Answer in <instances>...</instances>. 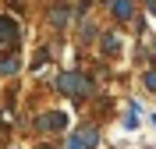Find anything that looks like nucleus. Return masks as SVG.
<instances>
[{
    "label": "nucleus",
    "mask_w": 156,
    "mask_h": 149,
    "mask_svg": "<svg viewBox=\"0 0 156 149\" xmlns=\"http://www.w3.org/2000/svg\"><path fill=\"white\" fill-rule=\"evenodd\" d=\"M57 89L64 92V96H71V99H85V96H92V82H89L82 71H64L57 78Z\"/></svg>",
    "instance_id": "f257e3e1"
},
{
    "label": "nucleus",
    "mask_w": 156,
    "mask_h": 149,
    "mask_svg": "<svg viewBox=\"0 0 156 149\" xmlns=\"http://www.w3.org/2000/svg\"><path fill=\"white\" fill-rule=\"evenodd\" d=\"M96 142H99L96 124H82L75 135H68V149H96Z\"/></svg>",
    "instance_id": "f03ea898"
},
{
    "label": "nucleus",
    "mask_w": 156,
    "mask_h": 149,
    "mask_svg": "<svg viewBox=\"0 0 156 149\" xmlns=\"http://www.w3.org/2000/svg\"><path fill=\"white\" fill-rule=\"evenodd\" d=\"M39 128H50V131H64V128H68V117H64L60 110H50V114H43V117H39Z\"/></svg>",
    "instance_id": "7ed1b4c3"
},
{
    "label": "nucleus",
    "mask_w": 156,
    "mask_h": 149,
    "mask_svg": "<svg viewBox=\"0 0 156 149\" xmlns=\"http://www.w3.org/2000/svg\"><path fill=\"white\" fill-rule=\"evenodd\" d=\"M11 39H18V25L0 14V43H11Z\"/></svg>",
    "instance_id": "20e7f679"
},
{
    "label": "nucleus",
    "mask_w": 156,
    "mask_h": 149,
    "mask_svg": "<svg viewBox=\"0 0 156 149\" xmlns=\"http://www.w3.org/2000/svg\"><path fill=\"white\" fill-rule=\"evenodd\" d=\"M114 14H117L121 21L131 18V14H135V4H131V0H114Z\"/></svg>",
    "instance_id": "39448f33"
},
{
    "label": "nucleus",
    "mask_w": 156,
    "mask_h": 149,
    "mask_svg": "<svg viewBox=\"0 0 156 149\" xmlns=\"http://www.w3.org/2000/svg\"><path fill=\"white\" fill-rule=\"evenodd\" d=\"M14 71H18V57H14V53H7V57L0 60V75H14Z\"/></svg>",
    "instance_id": "423d86ee"
},
{
    "label": "nucleus",
    "mask_w": 156,
    "mask_h": 149,
    "mask_svg": "<svg viewBox=\"0 0 156 149\" xmlns=\"http://www.w3.org/2000/svg\"><path fill=\"white\" fill-rule=\"evenodd\" d=\"M50 21H53V25H64V21H68V7H53Z\"/></svg>",
    "instance_id": "0eeeda50"
},
{
    "label": "nucleus",
    "mask_w": 156,
    "mask_h": 149,
    "mask_svg": "<svg viewBox=\"0 0 156 149\" xmlns=\"http://www.w3.org/2000/svg\"><path fill=\"white\" fill-rule=\"evenodd\" d=\"M103 50H107V53H117V50H121V43H117V36H107V43H103Z\"/></svg>",
    "instance_id": "6e6552de"
},
{
    "label": "nucleus",
    "mask_w": 156,
    "mask_h": 149,
    "mask_svg": "<svg viewBox=\"0 0 156 149\" xmlns=\"http://www.w3.org/2000/svg\"><path fill=\"white\" fill-rule=\"evenodd\" d=\"M124 128H138V114H135V107L128 110V117H124Z\"/></svg>",
    "instance_id": "1a4fd4ad"
},
{
    "label": "nucleus",
    "mask_w": 156,
    "mask_h": 149,
    "mask_svg": "<svg viewBox=\"0 0 156 149\" xmlns=\"http://www.w3.org/2000/svg\"><path fill=\"white\" fill-rule=\"evenodd\" d=\"M146 85H149V89H156V75H146Z\"/></svg>",
    "instance_id": "9d476101"
},
{
    "label": "nucleus",
    "mask_w": 156,
    "mask_h": 149,
    "mask_svg": "<svg viewBox=\"0 0 156 149\" xmlns=\"http://www.w3.org/2000/svg\"><path fill=\"white\" fill-rule=\"evenodd\" d=\"M39 149H50V146H39Z\"/></svg>",
    "instance_id": "9b49d317"
}]
</instances>
